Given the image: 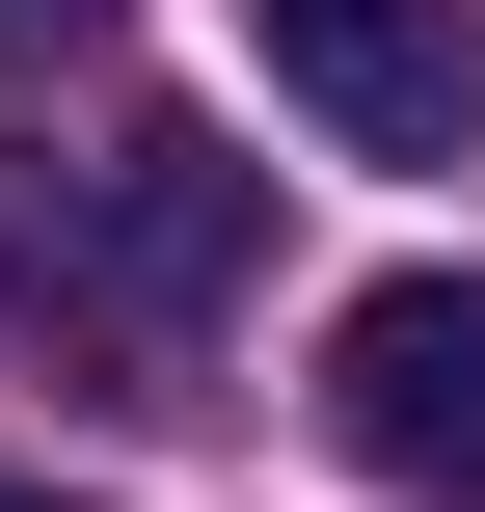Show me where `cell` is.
<instances>
[{
    "label": "cell",
    "instance_id": "6da1fadb",
    "mask_svg": "<svg viewBox=\"0 0 485 512\" xmlns=\"http://www.w3.org/2000/svg\"><path fill=\"white\" fill-rule=\"evenodd\" d=\"M324 459L405 512H485V270H378L324 297Z\"/></svg>",
    "mask_w": 485,
    "mask_h": 512
},
{
    "label": "cell",
    "instance_id": "7a4b0ae2",
    "mask_svg": "<svg viewBox=\"0 0 485 512\" xmlns=\"http://www.w3.org/2000/svg\"><path fill=\"white\" fill-rule=\"evenodd\" d=\"M324 162H485V0H243Z\"/></svg>",
    "mask_w": 485,
    "mask_h": 512
},
{
    "label": "cell",
    "instance_id": "3957f363",
    "mask_svg": "<svg viewBox=\"0 0 485 512\" xmlns=\"http://www.w3.org/2000/svg\"><path fill=\"white\" fill-rule=\"evenodd\" d=\"M243 216H270V189H243L216 135H108V162L54 189V270H81L108 324H216V270H243Z\"/></svg>",
    "mask_w": 485,
    "mask_h": 512
},
{
    "label": "cell",
    "instance_id": "277c9868",
    "mask_svg": "<svg viewBox=\"0 0 485 512\" xmlns=\"http://www.w3.org/2000/svg\"><path fill=\"white\" fill-rule=\"evenodd\" d=\"M0 512H81V486H0Z\"/></svg>",
    "mask_w": 485,
    "mask_h": 512
}]
</instances>
